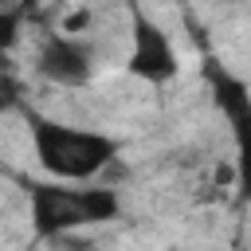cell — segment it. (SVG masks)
Segmentation results:
<instances>
[{
  "label": "cell",
  "mask_w": 251,
  "mask_h": 251,
  "mask_svg": "<svg viewBox=\"0 0 251 251\" xmlns=\"http://www.w3.org/2000/svg\"><path fill=\"white\" fill-rule=\"evenodd\" d=\"M82 192V212H86V224H106L118 216V192L114 188H78Z\"/></svg>",
  "instance_id": "obj_6"
},
{
  "label": "cell",
  "mask_w": 251,
  "mask_h": 251,
  "mask_svg": "<svg viewBox=\"0 0 251 251\" xmlns=\"http://www.w3.org/2000/svg\"><path fill=\"white\" fill-rule=\"evenodd\" d=\"M86 224L82 212V192L78 188H59V184H31V227L43 239L67 235L71 227Z\"/></svg>",
  "instance_id": "obj_3"
},
{
  "label": "cell",
  "mask_w": 251,
  "mask_h": 251,
  "mask_svg": "<svg viewBox=\"0 0 251 251\" xmlns=\"http://www.w3.org/2000/svg\"><path fill=\"white\" fill-rule=\"evenodd\" d=\"M31 145L35 157L47 173L63 176V180H86L98 176L102 169H110L118 161V141L94 129H71L47 118L31 122Z\"/></svg>",
  "instance_id": "obj_1"
},
{
  "label": "cell",
  "mask_w": 251,
  "mask_h": 251,
  "mask_svg": "<svg viewBox=\"0 0 251 251\" xmlns=\"http://www.w3.org/2000/svg\"><path fill=\"white\" fill-rule=\"evenodd\" d=\"M39 75L55 86H86L94 75V51L82 39L71 35H55L39 47Z\"/></svg>",
  "instance_id": "obj_4"
},
{
  "label": "cell",
  "mask_w": 251,
  "mask_h": 251,
  "mask_svg": "<svg viewBox=\"0 0 251 251\" xmlns=\"http://www.w3.org/2000/svg\"><path fill=\"white\" fill-rule=\"evenodd\" d=\"M212 90H216V102H220V110L227 114V122H235L239 114L251 110V94H247V86H243L239 78H231V75H224V71H212Z\"/></svg>",
  "instance_id": "obj_5"
},
{
  "label": "cell",
  "mask_w": 251,
  "mask_h": 251,
  "mask_svg": "<svg viewBox=\"0 0 251 251\" xmlns=\"http://www.w3.org/2000/svg\"><path fill=\"white\" fill-rule=\"evenodd\" d=\"M129 71L145 82H165L180 71L169 35L141 12H133V31H129Z\"/></svg>",
  "instance_id": "obj_2"
},
{
  "label": "cell",
  "mask_w": 251,
  "mask_h": 251,
  "mask_svg": "<svg viewBox=\"0 0 251 251\" xmlns=\"http://www.w3.org/2000/svg\"><path fill=\"white\" fill-rule=\"evenodd\" d=\"M231 126H235V141H239V188H243V196H251V110L239 114Z\"/></svg>",
  "instance_id": "obj_7"
}]
</instances>
